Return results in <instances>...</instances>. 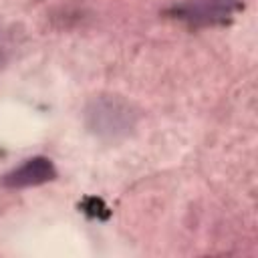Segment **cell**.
Masks as SVG:
<instances>
[{
	"label": "cell",
	"mask_w": 258,
	"mask_h": 258,
	"mask_svg": "<svg viewBox=\"0 0 258 258\" xmlns=\"http://www.w3.org/2000/svg\"><path fill=\"white\" fill-rule=\"evenodd\" d=\"M56 177V169L50 159L46 157H30L22 165L14 167L12 171L4 173L0 177L2 187L18 189V187H30V185H40L44 181H50Z\"/></svg>",
	"instance_id": "1"
}]
</instances>
